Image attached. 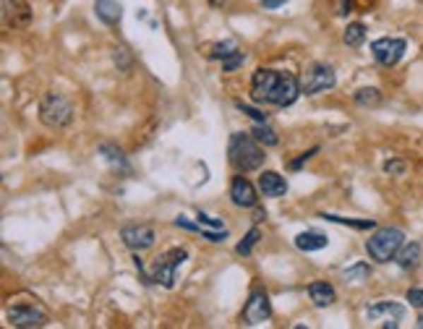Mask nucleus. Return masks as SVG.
Instances as JSON below:
<instances>
[{
	"label": "nucleus",
	"mask_w": 423,
	"mask_h": 329,
	"mask_svg": "<svg viewBox=\"0 0 423 329\" xmlns=\"http://www.w3.org/2000/svg\"><path fill=\"white\" fill-rule=\"evenodd\" d=\"M301 81L275 68H256L251 76V97L259 104H275V107H290L301 97Z\"/></svg>",
	"instance_id": "obj_1"
},
{
	"label": "nucleus",
	"mask_w": 423,
	"mask_h": 329,
	"mask_svg": "<svg viewBox=\"0 0 423 329\" xmlns=\"http://www.w3.org/2000/svg\"><path fill=\"white\" fill-rule=\"evenodd\" d=\"M227 155H230V162L235 164V170L241 173H254L264 164V149L261 144L251 133H233L230 136V144H227Z\"/></svg>",
	"instance_id": "obj_2"
},
{
	"label": "nucleus",
	"mask_w": 423,
	"mask_h": 329,
	"mask_svg": "<svg viewBox=\"0 0 423 329\" xmlns=\"http://www.w3.org/2000/svg\"><path fill=\"white\" fill-rule=\"evenodd\" d=\"M405 243V233L400 227H379L374 230V235L366 241V251L374 261L379 264H387V261H395L398 251Z\"/></svg>",
	"instance_id": "obj_3"
},
{
	"label": "nucleus",
	"mask_w": 423,
	"mask_h": 329,
	"mask_svg": "<svg viewBox=\"0 0 423 329\" xmlns=\"http://www.w3.org/2000/svg\"><path fill=\"white\" fill-rule=\"evenodd\" d=\"M186 259H189V251H186V249H170V251H165L162 256H157L152 269L147 272V282H157V285L170 290V287L175 285V272H178V267H181Z\"/></svg>",
	"instance_id": "obj_4"
},
{
	"label": "nucleus",
	"mask_w": 423,
	"mask_h": 329,
	"mask_svg": "<svg viewBox=\"0 0 423 329\" xmlns=\"http://www.w3.org/2000/svg\"><path fill=\"white\" fill-rule=\"evenodd\" d=\"M40 121L52 131L66 128L73 121V104L58 92H50V95H44L42 104H40Z\"/></svg>",
	"instance_id": "obj_5"
},
{
	"label": "nucleus",
	"mask_w": 423,
	"mask_h": 329,
	"mask_svg": "<svg viewBox=\"0 0 423 329\" xmlns=\"http://www.w3.org/2000/svg\"><path fill=\"white\" fill-rule=\"evenodd\" d=\"M335 84H337L335 68L327 66V63H314L311 68L306 71V76H303L301 92L306 97H314V95H321V92L335 89Z\"/></svg>",
	"instance_id": "obj_6"
},
{
	"label": "nucleus",
	"mask_w": 423,
	"mask_h": 329,
	"mask_svg": "<svg viewBox=\"0 0 423 329\" xmlns=\"http://www.w3.org/2000/svg\"><path fill=\"white\" fill-rule=\"evenodd\" d=\"M407 50V42L403 37H381L376 42H371V55L374 61L384 66V68H392L403 61V55Z\"/></svg>",
	"instance_id": "obj_7"
},
{
	"label": "nucleus",
	"mask_w": 423,
	"mask_h": 329,
	"mask_svg": "<svg viewBox=\"0 0 423 329\" xmlns=\"http://www.w3.org/2000/svg\"><path fill=\"white\" fill-rule=\"evenodd\" d=\"M6 316H8V321L13 327H21V329H35V327H44V324H47V311L35 304L11 306L8 311H6Z\"/></svg>",
	"instance_id": "obj_8"
},
{
	"label": "nucleus",
	"mask_w": 423,
	"mask_h": 329,
	"mask_svg": "<svg viewBox=\"0 0 423 329\" xmlns=\"http://www.w3.org/2000/svg\"><path fill=\"white\" fill-rule=\"evenodd\" d=\"M272 316V304H269V295L264 290H254L251 298L243 306V321L249 327H259L264 321H269Z\"/></svg>",
	"instance_id": "obj_9"
},
{
	"label": "nucleus",
	"mask_w": 423,
	"mask_h": 329,
	"mask_svg": "<svg viewBox=\"0 0 423 329\" xmlns=\"http://www.w3.org/2000/svg\"><path fill=\"white\" fill-rule=\"evenodd\" d=\"M123 243L129 246L131 251H147L155 246V227L152 225H126L121 230Z\"/></svg>",
	"instance_id": "obj_10"
},
{
	"label": "nucleus",
	"mask_w": 423,
	"mask_h": 329,
	"mask_svg": "<svg viewBox=\"0 0 423 329\" xmlns=\"http://www.w3.org/2000/svg\"><path fill=\"white\" fill-rule=\"evenodd\" d=\"M230 201L241 209H254L259 204V193H256V189H254V183L249 178L235 175L233 183H230Z\"/></svg>",
	"instance_id": "obj_11"
},
{
	"label": "nucleus",
	"mask_w": 423,
	"mask_h": 329,
	"mask_svg": "<svg viewBox=\"0 0 423 329\" xmlns=\"http://www.w3.org/2000/svg\"><path fill=\"white\" fill-rule=\"evenodd\" d=\"M403 316H405V306L389 304V301H384V304H374L366 309V319L381 321L384 327H398L400 321H403Z\"/></svg>",
	"instance_id": "obj_12"
},
{
	"label": "nucleus",
	"mask_w": 423,
	"mask_h": 329,
	"mask_svg": "<svg viewBox=\"0 0 423 329\" xmlns=\"http://www.w3.org/2000/svg\"><path fill=\"white\" fill-rule=\"evenodd\" d=\"M3 21L6 26H13V29H24L29 26V16H32V11L26 8V3L21 0H3Z\"/></svg>",
	"instance_id": "obj_13"
},
{
	"label": "nucleus",
	"mask_w": 423,
	"mask_h": 329,
	"mask_svg": "<svg viewBox=\"0 0 423 329\" xmlns=\"http://www.w3.org/2000/svg\"><path fill=\"white\" fill-rule=\"evenodd\" d=\"M259 191L261 196H269V199H280L287 193V181L275 170H264L259 175Z\"/></svg>",
	"instance_id": "obj_14"
},
{
	"label": "nucleus",
	"mask_w": 423,
	"mask_h": 329,
	"mask_svg": "<svg viewBox=\"0 0 423 329\" xmlns=\"http://www.w3.org/2000/svg\"><path fill=\"white\" fill-rule=\"evenodd\" d=\"M95 13H97V18L107 26L121 24V18H123L121 0H95Z\"/></svg>",
	"instance_id": "obj_15"
},
{
	"label": "nucleus",
	"mask_w": 423,
	"mask_h": 329,
	"mask_svg": "<svg viewBox=\"0 0 423 329\" xmlns=\"http://www.w3.org/2000/svg\"><path fill=\"white\" fill-rule=\"evenodd\" d=\"M329 246V238L324 233H314V230H309V233H301L295 235V249L298 251H321V249H327Z\"/></svg>",
	"instance_id": "obj_16"
},
{
	"label": "nucleus",
	"mask_w": 423,
	"mask_h": 329,
	"mask_svg": "<svg viewBox=\"0 0 423 329\" xmlns=\"http://www.w3.org/2000/svg\"><path fill=\"white\" fill-rule=\"evenodd\" d=\"M309 298L314 301V306L324 309V306H332L337 301V290L329 282H311L309 285Z\"/></svg>",
	"instance_id": "obj_17"
},
{
	"label": "nucleus",
	"mask_w": 423,
	"mask_h": 329,
	"mask_svg": "<svg viewBox=\"0 0 423 329\" xmlns=\"http://www.w3.org/2000/svg\"><path fill=\"white\" fill-rule=\"evenodd\" d=\"M421 243H403V249L398 251V256H395V261L400 264V269H415L418 264H421Z\"/></svg>",
	"instance_id": "obj_18"
},
{
	"label": "nucleus",
	"mask_w": 423,
	"mask_h": 329,
	"mask_svg": "<svg viewBox=\"0 0 423 329\" xmlns=\"http://www.w3.org/2000/svg\"><path fill=\"white\" fill-rule=\"evenodd\" d=\"M100 155H102L105 162H110L112 167L129 170V162H126V155H123L121 147H115V144H100Z\"/></svg>",
	"instance_id": "obj_19"
},
{
	"label": "nucleus",
	"mask_w": 423,
	"mask_h": 329,
	"mask_svg": "<svg viewBox=\"0 0 423 329\" xmlns=\"http://www.w3.org/2000/svg\"><path fill=\"white\" fill-rule=\"evenodd\" d=\"M251 136L259 141L261 147H277V144H280V136H277V131L269 128L267 123H256V126L251 128Z\"/></svg>",
	"instance_id": "obj_20"
},
{
	"label": "nucleus",
	"mask_w": 423,
	"mask_h": 329,
	"mask_svg": "<svg viewBox=\"0 0 423 329\" xmlns=\"http://www.w3.org/2000/svg\"><path fill=\"white\" fill-rule=\"evenodd\" d=\"M321 220L335 222V225L355 227V230H374V227H376V222H374V220H350V217H340V215H321Z\"/></svg>",
	"instance_id": "obj_21"
},
{
	"label": "nucleus",
	"mask_w": 423,
	"mask_h": 329,
	"mask_svg": "<svg viewBox=\"0 0 423 329\" xmlns=\"http://www.w3.org/2000/svg\"><path fill=\"white\" fill-rule=\"evenodd\" d=\"M342 40H345L347 47H361L363 40H366V26L361 21H355V24H347L345 32H342Z\"/></svg>",
	"instance_id": "obj_22"
},
{
	"label": "nucleus",
	"mask_w": 423,
	"mask_h": 329,
	"mask_svg": "<svg viewBox=\"0 0 423 329\" xmlns=\"http://www.w3.org/2000/svg\"><path fill=\"white\" fill-rule=\"evenodd\" d=\"M355 102L361 104V107H379L381 92L376 87H363L355 92Z\"/></svg>",
	"instance_id": "obj_23"
},
{
	"label": "nucleus",
	"mask_w": 423,
	"mask_h": 329,
	"mask_svg": "<svg viewBox=\"0 0 423 329\" xmlns=\"http://www.w3.org/2000/svg\"><path fill=\"white\" fill-rule=\"evenodd\" d=\"M233 52H238V42H235V40H225V42H215L209 47V58H212V61H225V58H230Z\"/></svg>",
	"instance_id": "obj_24"
},
{
	"label": "nucleus",
	"mask_w": 423,
	"mask_h": 329,
	"mask_svg": "<svg viewBox=\"0 0 423 329\" xmlns=\"http://www.w3.org/2000/svg\"><path fill=\"white\" fill-rule=\"evenodd\" d=\"M261 233H259V227H251L249 233H246V238H243L238 246H235V251H238V256H249L251 251H254V246L259 243Z\"/></svg>",
	"instance_id": "obj_25"
},
{
	"label": "nucleus",
	"mask_w": 423,
	"mask_h": 329,
	"mask_svg": "<svg viewBox=\"0 0 423 329\" xmlns=\"http://www.w3.org/2000/svg\"><path fill=\"white\" fill-rule=\"evenodd\" d=\"M371 277V269L369 264H355V267L345 269V280H353V282H363V280Z\"/></svg>",
	"instance_id": "obj_26"
},
{
	"label": "nucleus",
	"mask_w": 423,
	"mask_h": 329,
	"mask_svg": "<svg viewBox=\"0 0 423 329\" xmlns=\"http://www.w3.org/2000/svg\"><path fill=\"white\" fill-rule=\"evenodd\" d=\"M243 61H246V52H243V50L233 52L230 58H225V61H222V71H225V73H233V71L241 68Z\"/></svg>",
	"instance_id": "obj_27"
},
{
	"label": "nucleus",
	"mask_w": 423,
	"mask_h": 329,
	"mask_svg": "<svg viewBox=\"0 0 423 329\" xmlns=\"http://www.w3.org/2000/svg\"><path fill=\"white\" fill-rule=\"evenodd\" d=\"M235 107H238V110H241L243 115H249L251 121L267 123V113H261V110H256V107H249V104H243V102H235Z\"/></svg>",
	"instance_id": "obj_28"
},
{
	"label": "nucleus",
	"mask_w": 423,
	"mask_h": 329,
	"mask_svg": "<svg viewBox=\"0 0 423 329\" xmlns=\"http://www.w3.org/2000/svg\"><path fill=\"white\" fill-rule=\"evenodd\" d=\"M384 173L403 175L405 173V162H403V160H387V162H384Z\"/></svg>",
	"instance_id": "obj_29"
},
{
	"label": "nucleus",
	"mask_w": 423,
	"mask_h": 329,
	"mask_svg": "<svg viewBox=\"0 0 423 329\" xmlns=\"http://www.w3.org/2000/svg\"><path fill=\"white\" fill-rule=\"evenodd\" d=\"M407 304L415 306V309H423V290L421 287H410V290H407Z\"/></svg>",
	"instance_id": "obj_30"
},
{
	"label": "nucleus",
	"mask_w": 423,
	"mask_h": 329,
	"mask_svg": "<svg viewBox=\"0 0 423 329\" xmlns=\"http://www.w3.org/2000/svg\"><path fill=\"white\" fill-rule=\"evenodd\" d=\"M316 152H319V147H314V149H309V152H303V155L298 157V160H293V162H290V167H293V170H301V164H303V162H309V160H311V157L316 155Z\"/></svg>",
	"instance_id": "obj_31"
},
{
	"label": "nucleus",
	"mask_w": 423,
	"mask_h": 329,
	"mask_svg": "<svg viewBox=\"0 0 423 329\" xmlns=\"http://www.w3.org/2000/svg\"><path fill=\"white\" fill-rule=\"evenodd\" d=\"M115 63H121V68H123V71L129 68V58H126V47H118V52H115Z\"/></svg>",
	"instance_id": "obj_32"
},
{
	"label": "nucleus",
	"mask_w": 423,
	"mask_h": 329,
	"mask_svg": "<svg viewBox=\"0 0 423 329\" xmlns=\"http://www.w3.org/2000/svg\"><path fill=\"white\" fill-rule=\"evenodd\" d=\"M355 8V0H340V16H345V13H350V11Z\"/></svg>",
	"instance_id": "obj_33"
},
{
	"label": "nucleus",
	"mask_w": 423,
	"mask_h": 329,
	"mask_svg": "<svg viewBox=\"0 0 423 329\" xmlns=\"http://www.w3.org/2000/svg\"><path fill=\"white\" fill-rule=\"evenodd\" d=\"M287 0H261V6L264 8H269V11H275V8H280V6H285Z\"/></svg>",
	"instance_id": "obj_34"
},
{
	"label": "nucleus",
	"mask_w": 423,
	"mask_h": 329,
	"mask_svg": "<svg viewBox=\"0 0 423 329\" xmlns=\"http://www.w3.org/2000/svg\"><path fill=\"white\" fill-rule=\"evenodd\" d=\"M254 220H256V222L267 220V212H264V209H256V212H254Z\"/></svg>",
	"instance_id": "obj_35"
},
{
	"label": "nucleus",
	"mask_w": 423,
	"mask_h": 329,
	"mask_svg": "<svg viewBox=\"0 0 423 329\" xmlns=\"http://www.w3.org/2000/svg\"><path fill=\"white\" fill-rule=\"evenodd\" d=\"M415 327L423 329V313H421V316H418V321H415Z\"/></svg>",
	"instance_id": "obj_36"
},
{
	"label": "nucleus",
	"mask_w": 423,
	"mask_h": 329,
	"mask_svg": "<svg viewBox=\"0 0 423 329\" xmlns=\"http://www.w3.org/2000/svg\"><path fill=\"white\" fill-rule=\"evenodd\" d=\"M212 3H222V0H212Z\"/></svg>",
	"instance_id": "obj_37"
}]
</instances>
